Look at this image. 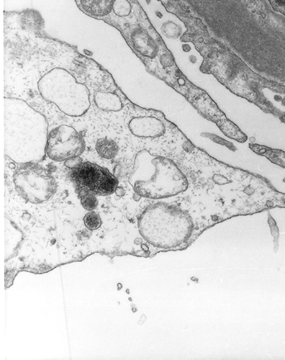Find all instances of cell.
I'll list each match as a JSON object with an SVG mask.
<instances>
[{"label": "cell", "mask_w": 285, "mask_h": 360, "mask_svg": "<svg viewBox=\"0 0 285 360\" xmlns=\"http://www.w3.org/2000/svg\"><path fill=\"white\" fill-rule=\"evenodd\" d=\"M4 151L16 163H39L44 160L48 140L45 116L21 99L4 102Z\"/></svg>", "instance_id": "1"}, {"label": "cell", "mask_w": 285, "mask_h": 360, "mask_svg": "<svg viewBox=\"0 0 285 360\" xmlns=\"http://www.w3.org/2000/svg\"><path fill=\"white\" fill-rule=\"evenodd\" d=\"M136 193L145 198H168L185 192L189 182L173 160L153 156L147 150L136 156L134 170L129 178Z\"/></svg>", "instance_id": "2"}, {"label": "cell", "mask_w": 285, "mask_h": 360, "mask_svg": "<svg viewBox=\"0 0 285 360\" xmlns=\"http://www.w3.org/2000/svg\"><path fill=\"white\" fill-rule=\"evenodd\" d=\"M193 221L188 211L175 203L158 202L149 206L139 221L141 235L149 243L161 248L185 244L191 237Z\"/></svg>", "instance_id": "3"}, {"label": "cell", "mask_w": 285, "mask_h": 360, "mask_svg": "<svg viewBox=\"0 0 285 360\" xmlns=\"http://www.w3.org/2000/svg\"><path fill=\"white\" fill-rule=\"evenodd\" d=\"M38 89L44 100L54 104L66 116L79 117L90 108L87 86L62 68H54L44 74L38 83Z\"/></svg>", "instance_id": "4"}, {"label": "cell", "mask_w": 285, "mask_h": 360, "mask_svg": "<svg viewBox=\"0 0 285 360\" xmlns=\"http://www.w3.org/2000/svg\"><path fill=\"white\" fill-rule=\"evenodd\" d=\"M16 192L32 204L50 200L57 190V182L46 169L39 163L21 164L13 175Z\"/></svg>", "instance_id": "5"}, {"label": "cell", "mask_w": 285, "mask_h": 360, "mask_svg": "<svg viewBox=\"0 0 285 360\" xmlns=\"http://www.w3.org/2000/svg\"><path fill=\"white\" fill-rule=\"evenodd\" d=\"M69 177L77 188L87 189L97 196L112 195L119 185L117 177L110 171L89 162H81L72 167Z\"/></svg>", "instance_id": "6"}, {"label": "cell", "mask_w": 285, "mask_h": 360, "mask_svg": "<svg viewBox=\"0 0 285 360\" xmlns=\"http://www.w3.org/2000/svg\"><path fill=\"white\" fill-rule=\"evenodd\" d=\"M85 149V141L82 136L71 126H58L48 135L46 155L56 162L77 158Z\"/></svg>", "instance_id": "7"}, {"label": "cell", "mask_w": 285, "mask_h": 360, "mask_svg": "<svg viewBox=\"0 0 285 360\" xmlns=\"http://www.w3.org/2000/svg\"><path fill=\"white\" fill-rule=\"evenodd\" d=\"M133 135L142 138L156 139L166 134L168 126L161 119L154 116L134 118L129 124Z\"/></svg>", "instance_id": "8"}, {"label": "cell", "mask_w": 285, "mask_h": 360, "mask_svg": "<svg viewBox=\"0 0 285 360\" xmlns=\"http://www.w3.org/2000/svg\"><path fill=\"white\" fill-rule=\"evenodd\" d=\"M114 0H79V6L92 17L104 19L113 11Z\"/></svg>", "instance_id": "9"}, {"label": "cell", "mask_w": 285, "mask_h": 360, "mask_svg": "<svg viewBox=\"0 0 285 360\" xmlns=\"http://www.w3.org/2000/svg\"><path fill=\"white\" fill-rule=\"evenodd\" d=\"M94 99L96 106L102 111L117 112L123 109L120 97L113 93L97 91L94 93Z\"/></svg>", "instance_id": "10"}, {"label": "cell", "mask_w": 285, "mask_h": 360, "mask_svg": "<svg viewBox=\"0 0 285 360\" xmlns=\"http://www.w3.org/2000/svg\"><path fill=\"white\" fill-rule=\"evenodd\" d=\"M96 150L103 158L112 160L117 157L119 149L115 141L108 137H104L97 141Z\"/></svg>", "instance_id": "11"}, {"label": "cell", "mask_w": 285, "mask_h": 360, "mask_svg": "<svg viewBox=\"0 0 285 360\" xmlns=\"http://www.w3.org/2000/svg\"><path fill=\"white\" fill-rule=\"evenodd\" d=\"M78 194L80 198L81 203L84 208L88 211H93L97 208L98 200L97 197L92 192L87 189L79 187L77 188Z\"/></svg>", "instance_id": "12"}, {"label": "cell", "mask_w": 285, "mask_h": 360, "mask_svg": "<svg viewBox=\"0 0 285 360\" xmlns=\"http://www.w3.org/2000/svg\"><path fill=\"white\" fill-rule=\"evenodd\" d=\"M132 9V4L128 0H114L112 12L119 17L130 15Z\"/></svg>", "instance_id": "13"}, {"label": "cell", "mask_w": 285, "mask_h": 360, "mask_svg": "<svg viewBox=\"0 0 285 360\" xmlns=\"http://www.w3.org/2000/svg\"><path fill=\"white\" fill-rule=\"evenodd\" d=\"M84 224L86 227L90 230H97L102 226V220L100 217L96 212L91 211L84 217Z\"/></svg>", "instance_id": "14"}, {"label": "cell", "mask_w": 285, "mask_h": 360, "mask_svg": "<svg viewBox=\"0 0 285 360\" xmlns=\"http://www.w3.org/2000/svg\"><path fill=\"white\" fill-rule=\"evenodd\" d=\"M273 155H268L274 163L285 167V152L281 150H273Z\"/></svg>", "instance_id": "15"}, {"label": "cell", "mask_w": 285, "mask_h": 360, "mask_svg": "<svg viewBox=\"0 0 285 360\" xmlns=\"http://www.w3.org/2000/svg\"><path fill=\"white\" fill-rule=\"evenodd\" d=\"M277 1H278V3H279L280 4H283V5H285V0H276Z\"/></svg>", "instance_id": "16"}]
</instances>
